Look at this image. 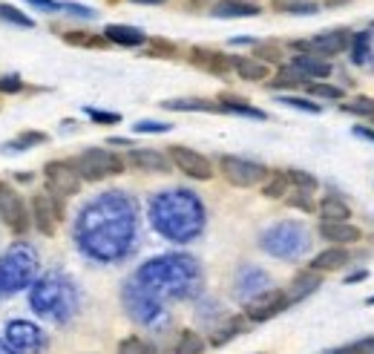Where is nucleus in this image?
I'll use <instances>...</instances> for the list:
<instances>
[{
    "mask_svg": "<svg viewBox=\"0 0 374 354\" xmlns=\"http://www.w3.org/2000/svg\"><path fill=\"white\" fill-rule=\"evenodd\" d=\"M38 268V256L29 245L15 242L3 256H0V291L3 294H17L27 288Z\"/></svg>",
    "mask_w": 374,
    "mask_h": 354,
    "instance_id": "1",
    "label": "nucleus"
},
{
    "mask_svg": "<svg viewBox=\"0 0 374 354\" xmlns=\"http://www.w3.org/2000/svg\"><path fill=\"white\" fill-rule=\"evenodd\" d=\"M75 164V170L84 182H104L110 176H121L127 170L124 156L104 150V147H87L84 153H78L75 158H69Z\"/></svg>",
    "mask_w": 374,
    "mask_h": 354,
    "instance_id": "2",
    "label": "nucleus"
},
{
    "mask_svg": "<svg viewBox=\"0 0 374 354\" xmlns=\"http://www.w3.org/2000/svg\"><path fill=\"white\" fill-rule=\"evenodd\" d=\"M348 43H352L348 29H329V32H320V35L306 38V40H288V50L297 55H317L322 61H329V58L345 52Z\"/></svg>",
    "mask_w": 374,
    "mask_h": 354,
    "instance_id": "3",
    "label": "nucleus"
},
{
    "mask_svg": "<svg viewBox=\"0 0 374 354\" xmlns=\"http://www.w3.org/2000/svg\"><path fill=\"white\" fill-rule=\"evenodd\" d=\"M0 222H3L15 236H27L32 228L29 205L23 202V196L9 182H0Z\"/></svg>",
    "mask_w": 374,
    "mask_h": 354,
    "instance_id": "4",
    "label": "nucleus"
},
{
    "mask_svg": "<svg viewBox=\"0 0 374 354\" xmlns=\"http://www.w3.org/2000/svg\"><path fill=\"white\" fill-rule=\"evenodd\" d=\"M219 173L233 187H260L268 176V168L262 161L242 158V156H219Z\"/></svg>",
    "mask_w": 374,
    "mask_h": 354,
    "instance_id": "5",
    "label": "nucleus"
},
{
    "mask_svg": "<svg viewBox=\"0 0 374 354\" xmlns=\"http://www.w3.org/2000/svg\"><path fill=\"white\" fill-rule=\"evenodd\" d=\"M43 182H46V193L61 196V199L78 196L81 193V184H84V179L75 170V164L66 161V158L46 161L43 164Z\"/></svg>",
    "mask_w": 374,
    "mask_h": 354,
    "instance_id": "6",
    "label": "nucleus"
},
{
    "mask_svg": "<svg viewBox=\"0 0 374 354\" xmlns=\"http://www.w3.org/2000/svg\"><path fill=\"white\" fill-rule=\"evenodd\" d=\"M167 158L173 164V170L184 173L187 179H196V182H210L216 176V164L210 161L204 153L187 147V145H170L167 147Z\"/></svg>",
    "mask_w": 374,
    "mask_h": 354,
    "instance_id": "7",
    "label": "nucleus"
},
{
    "mask_svg": "<svg viewBox=\"0 0 374 354\" xmlns=\"http://www.w3.org/2000/svg\"><path fill=\"white\" fill-rule=\"evenodd\" d=\"M29 214H32V228L43 236H55L58 225L63 222V199L61 196H52V193H35L32 196V205H29Z\"/></svg>",
    "mask_w": 374,
    "mask_h": 354,
    "instance_id": "8",
    "label": "nucleus"
},
{
    "mask_svg": "<svg viewBox=\"0 0 374 354\" xmlns=\"http://www.w3.org/2000/svg\"><path fill=\"white\" fill-rule=\"evenodd\" d=\"M291 309V300L285 288H268L262 294H256L253 300H248V305L242 309L248 323H268L274 317H279L283 311Z\"/></svg>",
    "mask_w": 374,
    "mask_h": 354,
    "instance_id": "9",
    "label": "nucleus"
},
{
    "mask_svg": "<svg viewBox=\"0 0 374 354\" xmlns=\"http://www.w3.org/2000/svg\"><path fill=\"white\" fill-rule=\"evenodd\" d=\"M6 343L15 351H27V354H40L46 348V337L38 325H32L29 320H12L6 325Z\"/></svg>",
    "mask_w": 374,
    "mask_h": 354,
    "instance_id": "10",
    "label": "nucleus"
},
{
    "mask_svg": "<svg viewBox=\"0 0 374 354\" xmlns=\"http://www.w3.org/2000/svg\"><path fill=\"white\" fill-rule=\"evenodd\" d=\"M187 64L202 69V73H210V75H227L233 73L230 66V55L227 52H219V50H207V46H190L187 50Z\"/></svg>",
    "mask_w": 374,
    "mask_h": 354,
    "instance_id": "11",
    "label": "nucleus"
},
{
    "mask_svg": "<svg viewBox=\"0 0 374 354\" xmlns=\"http://www.w3.org/2000/svg\"><path fill=\"white\" fill-rule=\"evenodd\" d=\"M124 161H127V168L142 170V173H170V170H173L167 153L150 150V147H133V150L124 156Z\"/></svg>",
    "mask_w": 374,
    "mask_h": 354,
    "instance_id": "12",
    "label": "nucleus"
},
{
    "mask_svg": "<svg viewBox=\"0 0 374 354\" xmlns=\"http://www.w3.org/2000/svg\"><path fill=\"white\" fill-rule=\"evenodd\" d=\"M320 239H325L329 245H357L363 239V230L352 222H320Z\"/></svg>",
    "mask_w": 374,
    "mask_h": 354,
    "instance_id": "13",
    "label": "nucleus"
},
{
    "mask_svg": "<svg viewBox=\"0 0 374 354\" xmlns=\"http://www.w3.org/2000/svg\"><path fill=\"white\" fill-rule=\"evenodd\" d=\"M348 263H352V251L348 248H343V245H329L325 251H320L311 263H308V268L311 271H317V274H331V271H340V268H345Z\"/></svg>",
    "mask_w": 374,
    "mask_h": 354,
    "instance_id": "14",
    "label": "nucleus"
},
{
    "mask_svg": "<svg viewBox=\"0 0 374 354\" xmlns=\"http://www.w3.org/2000/svg\"><path fill=\"white\" fill-rule=\"evenodd\" d=\"M230 66L242 81H250V84H262L271 78V66L256 61L253 55H230Z\"/></svg>",
    "mask_w": 374,
    "mask_h": 354,
    "instance_id": "15",
    "label": "nucleus"
},
{
    "mask_svg": "<svg viewBox=\"0 0 374 354\" xmlns=\"http://www.w3.org/2000/svg\"><path fill=\"white\" fill-rule=\"evenodd\" d=\"M320 286H322V274L306 268V271H299V274L291 279V286H288L285 291H288L291 305H297V302H302V300H308L311 294H317Z\"/></svg>",
    "mask_w": 374,
    "mask_h": 354,
    "instance_id": "16",
    "label": "nucleus"
},
{
    "mask_svg": "<svg viewBox=\"0 0 374 354\" xmlns=\"http://www.w3.org/2000/svg\"><path fill=\"white\" fill-rule=\"evenodd\" d=\"M219 112H230V115H245V118H256V121H265V110H256L248 98L242 96H233V92H219L216 96Z\"/></svg>",
    "mask_w": 374,
    "mask_h": 354,
    "instance_id": "17",
    "label": "nucleus"
},
{
    "mask_svg": "<svg viewBox=\"0 0 374 354\" xmlns=\"http://www.w3.org/2000/svg\"><path fill=\"white\" fill-rule=\"evenodd\" d=\"M317 214H320V222H352V205H348L343 196H322L320 205H317Z\"/></svg>",
    "mask_w": 374,
    "mask_h": 354,
    "instance_id": "18",
    "label": "nucleus"
},
{
    "mask_svg": "<svg viewBox=\"0 0 374 354\" xmlns=\"http://www.w3.org/2000/svg\"><path fill=\"white\" fill-rule=\"evenodd\" d=\"M104 38H107L110 43H115V46H127V50L147 43V35H144L142 29L124 27V23H110V27H104Z\"/></svg>",
    "mask_w": 374,
    "mask_h": 354,
    "instance_id": "19",
    "label": "nucleus"
},
{
    "mask_svg": "<svg viewBox=\"0 0 374 354\" xmlns=\"http://www.w3.org/2000/svg\"><path fill=\"white\" fill-rule=\"evenodd\" d=\"M291 66H294L308 84H311L314 78H329V75H331V64L322 61V58H317V55H294Z\"/></svg>",
    "mask_w": 374,
    "mask_h": 354,
    "instance_id": "20",
    "label": "nucleus"
},
{
    "mask_svg": "<svg viewBox=\"0 0 374 354\" xmlns=\"http://www.w3.org/2000/svg\"><path fill=\"white\" fill-rule=\"evenodd\" d=\"M250 323L245 320V314H233V317H227V323L225 325H219L216 332H214V337L207 340V346H214V348H222V346H227L233 337H239L245 328H248Z\"/></svg>",
    "mask_w": 374,
    "mask_h": 354,
    "instance_id": "21",
    "label": "nucleus"
},
{
    "mask_svg": "<svg viewBox=\"0 0 374 354\" xmlns=\"http://www.w3.org/2000/svg\"><path fill=\"white\" fill-rule=\"evenodd\" d=\"M262 9L256 3H245V0H216L210 15L214 17H256Z\"/></svg>",
    "mask_w": 374,
    "mask_h": 354,
    "instance_id": "22",
    "label": "nucleus"
},
{
    "mask_svg": "<svg viewBox=\"0 0 374 354\" xmlns=\"http://www.w3.org/2000/svg\"><path fill=\"white\" fill-rule=\"evenodd\" d=\"M260 193L265 199H285L291 193V182H288V173L285 170H268L265 182L260 184Z\"/></svg>",
    "mask_w": 374,
    "mask_h": 354,
    "instance_id": "23",
    "label": "nucleus"
},
{
    "mask_svg": "<svg viewBox=\"0 0 374 354\" xmlns=\"http://www.w3.org/2000/svg\"><path fill=\"white\" fill-rule=\"evenodd\" d=\"M161 107L173 112H219L216 98H170Z\"/></svg>",
    "mask_w": 374,
    "mask_h": 354,
    "instance_id": "24",
    "label": "nucleus"
},
{
    "mask_svg": "<svg viewBox=\"0 0 374 354\" xmlns=\"http://www.w3.org/2000/svg\"><path fill=\"white\" fill-rule=\"evenodd\" d=\"M207 351V340L193 332V328H181L176 343H173V354H204Z\"/></svg>",
    "mask_w": 374,
    "mask_h": 354,
    "instance_id": "25",
    "label": "nucleus"
},
{
    "mask_svg": "<svg viewBox=\"0 0 374 354\" xmlns=\"http://www.w3.org/2000/svg\"><path fill=\"white\" fill-rule=\"evenodd\" d=\"M250 55H253L256 61L268 64V66H283V61H285V50H283V46H279L276 40H256Z\"/></svg>",
    "mask_w": 374,
    "mask_h": 354,
    "instance_id": "26",
    "label": "nucleus"
},
{
    "mask_svg": "<svg viewBox=\"0 0 374 354\" xmlns=\"http://www.w3.org/2000/svg\"><path fill=\"white\" fill-rule=\"evenodd\" d=\"M306 84H308V81L302 78L291 64H288V66H276V75L268 81L271 89H297V87H306Z\"/></svg>",
    "mask_w": 374,
    "mask_h": 354,
    "instance_id": "27",
    "label": "nucleus"
},
{
    "mask_svg": "<svg viewBox=\"0 0 374 354\" xmlns=\"http://www.w3.org/2000/svg\"><path fill=\"white\" fill-rule=\"evenodd\" d=\"M144 55L147 58H165V61H176L179 58V46L167 38H147L144 43Z\"/></svg>",
    "mask_w": 374,
    "mask_h": 354,
    "instance_id": "28",
    "label": "nucleus"
},
{
    "mask_svg": "<svg viewBox=\"0 0 374 354\" xmlns=\"http://www.w3.org/2000/svg\"><path fill=\"white\" fill-rule=\"evenodd\" d=\"M63 43L69 46H92V50H104L110 43L104 35H92V32H84V29H73V32H61Z\"/></svg>",
    "mask_w": 374,
    "mask_h": 354,
    "instance_id": "29",
    "label": "nucleus"
},
{
    "mask_svg": "<svg viewBox=\"0 0 374 354\" xmlns=\"http://www.w3.org/2000/svg\"><path fill=\"white\" fill-rule=\"evenodd\" d=\"M50 141V135H46L43 130H23L15 141H6L3 145V153H9V150H27V147H35V145H46Z\"/></svg>",
    "mask_w": 374,
    "mask_h": 354,
    "instance_id": "30",
    "label": "nucleus"
},
{
    "mask_svg": "<svg viewBox=\"0 0 374 354\" xmlns=\"http://www.w3.org/2000/svg\"><path fill=\"white\" fill-rule=\"evenodd\" d=\"M306 89H308V96L311 98H320V101H345V92H343V87H334V84H325V81H311V84H306Z\"/></svg>",
    "mask_w": 374,
    "mask_h": 354,
    "instance_id": "31",
    "label": "nucleus"
},
{
    "mask_svg": "<svg viewBox=\"0 0 374 354\" xmlns=\"http://www.w3.org/2000/svg\"><path fill=\"white\" fill-rule=\"evenodd\" d=\"M285 173H288V182H291V191H306V193H314L317 187H320L317 176H311L308 170H299V168H288Z\"/></svg>",
    "mask_w": 374,
    "mask_h": 354,
    "instance_id": "32",
    "label": "nucleus"
},
{
    "mask_svg": "<svg viewBox=\"0 0 374 354\" xmlns=\"http://www.w3.org/2000/svg\"><path fill=\"white\" fill-rule=\"evenodd\" d=\"M343 112L357 118H374V98L371 96H354L352 101H343Z\"/></svg>",
    "mask_w": 374,
    "mask_h": 354,
    "instance_id": "33",
    "label": "nucleus"
},
{
    "mask_svg": "<svg viewBox=\"0 0 374 354\" xmlns=\"http://www.w3.org/2000/svg\"><path fill=\"white\" fill-rule=\"evenodd\" d=\"M0 20L12 23V27H20V29H32L35 27V20L27 12H20L17 6H9V3H0Z\"/></svg>",
    "mask_w": 374,
    "mask_h": 354,
    "instance_id": "34",
    "label": "nucleus"
},
{
    "mask_svg": "<svg viewBox=\"0 0 374 354\" xmlns=\"http://www.w3.org/2000/svg\"><path fill=\"white\" fill-rule=\"evenodd\" d=\"M115 354H156V346L147 343L144 337H138V334H130L119 343V351Z\"/></svg>",
    "mask_w": 374,
    "mask_h": 354,
    "instance_id": "35",
    "label": "nucleus"
},
{
    "mask_svg": "<svg viewBox=\"0 0 374 354\" xmlns=\"http://www.w3.org/2000/svg\"><path fill=\"white\" fill-rule=\"evenodd\" d=\"M288 207H297V210H302V214H314L317 210V205L311 202V193H306V191H291L285 199H283Z\"/></svg>",
    "mask_w": 374,
    "mask_h": 354,
    "instance_id": "36",
    "label": "nucleus"
},
{
    "mask_svg": "<svg viewBox=\"0 0 374 354\" xmlns=\"http://www.w3.org/2000/svg\"><path fill=\"white\" fill-rule=\"evenodd\" d=\"M279 104H285V107H294V110H302V112H311V115H320L322 107L311 98H302V96H279Z\"/></svg>",
    "mask_w": 374,
    "mask_h": 354,
    "instance_id": "37",
    "label": "nucleus"
},
{
    "mask_svg": "<svg viewBox=\"0 0 374 354\" xmlns=\"http://www.w3.org/2000/svg\"><path fill=\"white\" fill-rule=\"evenodd\" d=\"M87 115H89V121H92V124H101V127L121 124V112H110V110H96V107H89Z\"/></svg>",
    "mask_w": 374,
    "mask_h": 354,
    "instance_id": "38",
    "label": "nucleus"
},
{
    "mask_svg": "<svg viewBox=\"0 0 374 354\" xmlns=\"http://www.w3.org/2000/svg\"><path fill=\"white\" fill-rule=\"evenodd\" d=\"M173 130V124H165V121H138V124H133V133H138V135H158V133H170Z\"/></svg>",
    "mask_w": 374,
    "mask_h": 354,
    "instance_id": "39",
    "label": "nucleus"
},
{
    "mask_svg": "<svg viewBox=\"0 0 374 354\" xmlns=\"http://www.w3.org/2000/svg\"><path fill=\"white\" fill-rule=\"evenodd\" d=\"M15 92H23V78L20 75H0V96H15Z\"/></svg>",
    "mask_w": 374,
    "mask_h": 354,
    "instance_id": "40",
    "label": "nucleus"
},
{
    "mask_svg": "<svg viewBox=\"0 0 374 354\" xmlns=\"http://www.w3.org/2000/svg\"><path fill=\"white\" fill-rule=\"evenodd\" d=\"M27 3L35 6V9H40V12H46V15L63 12V0H27Z\"/></svg>",
    "mask_w": 374,
    "mask_h": 354,
    "instance_id": "41",
    "label": "nucleus"
},
{
    "mask_svg": "<svg viewBox=\"0 0 374 354\" xmlns=\"http://www.w3.org/2000/svg\"><path fill=\"white\" fill-rule=\"evenodd\" d=\"M345 351L348 354H374V337H363L352 346H345Z\"/></svg>",
    "mask_w": 374,
    "mask_h": 354,
    "instance_id": "42",
    "label": "nucleus"
},
{
    "mask_svg": "<svg viewBox=\"0 0 374 354\" xmlns=\"http://www.w3.org/2000/svg\"><path fill=\"white\" fill-rule=\"evenodd\" d=\"M299 3H308V0H271V6H274L276 12H291V9L299 6Z\"/></svg>",
    "mask_w": 374,
    "mask_h": 354,
    "instance_id": "43",
    "label": "nucleus"
},
{
    "mask_svg": "<svg viewBox=\"0 0 374 354\" xmlns=\"http://www.w3.org/2000/svg\"><path fill=\"white\" fill-rule=\"evenodd\" d=\"M354 135H357V138H366V141H371V145H374V130H371V127L357 124V127H354Z\"/></svg>",
    "mask_w": 374,
    "mask_h": 354,
    "instance_id": "44",
    "label": "nucleus"
},
{
    "mask_svg": "<svg viewBox=\"0 0 374 354\" xmlns=\"http://www.w3.org/2000/svg\"><path fill=\"white\" fill-rule=\"evenodd\" d=\"M366 276H368V271H366V268H363V271H354L352 276H345V286H352V282H363Z\"/></svg>",
    "mask_w": 374,
    "mask_h": 354,
    "instance_id": "45",
    "label": "nucleus"
},
{
    "mask_svg": "<svg viewBox=\"0 0 374 354\" xmlns=\"http://www.w3.org/2000/svg\"><path fill=\"white\" fill-rule=\"evenodd\" d=\"M110 145H115V147H135L130 138H119V135H115V138H110Z\"/></svg>",
    "mask_w": 374,
    "mask_h": 354,
    "instance_id": "46",
    "label": "nucleus"
},
{
    "mask_svg": "<svg viewBox=\"0 0 374 354\" xmlns=\"http://www.w3.org/2000/svg\"><path fill=\"white\" fill-rule=\"evenodd\" d=\"M345 3H352V0H322V6H329V9H337V6H345Z\"/></svg>",
    "mask_w": 374,
    "mask_h": 354,
    "instance_id": "47",
    "label": "nucleus"
},
{
    "mask_svg": "<svg viewBox=\"0 0 374 354\" xmlns=\"http://www.w3.org/2000/svg\"><path fill=\"white\" fill-rule=\"evenodd\" d=\"M130 3H144V6H161V3H167V0H130Z\"/></svg>",
    "mask_w": 374,
    "mask_h": 354,
    "instance_id": "48",
    "label": "nucleus"
},
{
    "mask_svg": "<svg viewBox=\"0 0 374 354\" xmlns=\"http://www.w3.org/2000/svg\"><path fill=\"white\" fill-rule=\"evenodd\" d=\"M0 354H15V351H12V346H6V343H0Z\"/></svg>",
    "mask_w": 374,
    "mask_h": 354,
    "instance_id": "49",
    "label": "nucleus"
},
{
    "mask_svg": "<svg viewBox=\"0 0 374 354\" xmlns=\"http://www.w3.org/2000/svg\"><path fill=\"white\" fill-rule=\"evenodd\" d=\"M325 354H348L345 348H334V351H325Z\"/></svg>",
    "mask_w": 374,
    "mask_h": 354,
    "instance_id": "50",
    "label": "nucleus"
},
{
    "mask_svg": "<svg viewBox=\"0 0 374 354\" xmlns=\"http://www.w3.org/2000/svg\"><path fill=\"white\" fill-rule=\"evenodd\" d=\"M204 3V0H190V6H202Z\"/></svg>",
    "mask_w": 374,
    "mask_h": 354,
    "instance_id": "51",
    "label": "nucleus"
},
{
    "mask_svg": "<svg viewBox=\"0 0 374 354\" xmlns=\"http://www.w3.org/2000/svg\"><path fill=\"white\" fill-rule=\"evenodd\" d=\"M366 302H368V305H374V294H371V297H368V300H366Z\"/></svg>",
    "mask_w": 374,
    "mask_h": 354,
    "instance_id": "52",
    "label": "nucleus"
},
{
    "mask_svg": "<svg viewBox=\"0 0 374 354\" xmlns=\"http://www.w3.org/2000/svg\"><path fill=\"white\" fill-rule=\"evenodd\" d=\"M0 297H3V291H0Z\"/></svg>",
    "mask_w": 374,
    "mask_h": 354,
    "instance_id": "53",
    "label": "nucleus"
}]
</instances>
